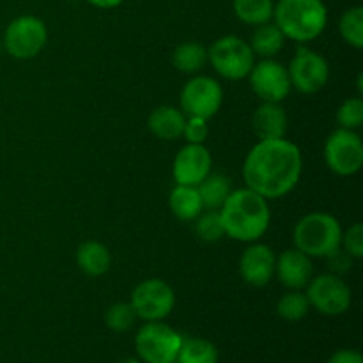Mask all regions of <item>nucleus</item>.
I'll use <instances>...</instances> for the list:
<instances>
[{
	"mask_svg": "<svg viewBox=\"0 0 363 363\" xmlns=\"http://www.w3.org/2000/svg\"><path fill=\"white\" fill-rule=\"evenodd\" d=\"M248 78L252 91L261 101L282 103L293 89L287 67L273 59H262L254 64Z\"/></svg>",
	"mask_w": 363,
	"mask_h": 363,
	"instance_id": "obj_13",
	"label": "nucleus"
},
{
	"mask_svg": "<svg viewBox=\"0 0 363 363\" xmlns=\"http://www.w3.org/2000/svg\"><path fill=\"white\" fill-rule=\"evenodd\" d=\"M275 273L280 282L291 291H301L311 282L314 266H312V257L305 255L298 248H289L284 250L277 257Z\"/></svg>",
	"mask_w": 363,
	"mask_h": 363,
	"instance_id": "obj_16",
	"label": "nucleus"
},
{
	"mask_svg": "<svg viewBox=\"0 0 363 363\" xmlns=\"http://www.w3.org/2000/svg\"><path fill=\"white\" fill-rule=\"evenodd\" d=\"M87 2L98 9H113V7L121 6L124 0H87Z\"/></svg>",
	"mask_w": 363,
	"mask_h": 363,
	"instance_id": "obj_34",
	"label": "nucleus"
},
{
	"mask_svg": "<svg viewBox=\"0 0 363 363\" xmlns=\"http://www.w3.org/2000/svg\"><path fill=\"white\" fill-rule=\"evenodd\" d=\"M325 162L333 174L342 177L354 176L363 165V144L354 130L339 128L325 144Z\"/></svg>",
	"mask_w": 363,
	"mask_h": 363,
	"instance_id": "obj_8",
	"label": "nucleus"
},
{
	"mask_svg": "<svg viewBox=\"0 0 363 363\" xmlns=\"http://www.w3.org/2000/svg\"><path fill=\"white\" fill-rule=\"evenodd\" d=\"M223 101V89L215 78L194 77L184 84L181 91V110L188 117L211 119L216 116Z\"/></svg>",
	"mask_w": 363,
	"mask_h": 363,
	"instance_id": "obj_11",
	"label": "nucleus"
},
{
	"mask_svg": "<svg viewBox=\"0 0 363 363\" xmlns=\"http://www.w3.org/2000/svg\"><path fill=\"white\" fill-rule=\"evenodd\" d=\"M254 52L245 39L223 35L208 50V60L213 69L225 80H243L254 67Z\"/></svg>",
	"mask_w": 363,
	"mask_h": 363,
	"instance_id": "obj_5",
	"label": "nucleus"
},
{
	"mask_svg": "<svg viewBox=\"0 0 363 363\" xmlns=\"http://www.w3.org/2000/svg\"><path fill=\"white\" fill-rule=\"evenodd\" d=\"M328 363H363V357L360 351L354 350H340L330 357Z\"/></svg>",
	"mask_w": 363,
	"mask_h": 363,
	"instance_id": "obj_33",
	"label": "nucleus"
},
{
	"mask_svg": "<svg viewBox=\"0 0 363 363\" xmlns=\"http://www.w3.org/2000/svg\"><path fill=\"white\" fill-rule=\"evenodd\" d=\"M277 255L268 245L254 243L248 245L240 259V273L245 284L252 287H264L272 282L275 275Z\"/></svg>",
	"mask_w": 363,
	"mask_h": 363,
	"instance_id": "obj_15",
	"label": "nucleus"
},
{
	"mask_svg": "<svg viewBox=\"0 0 363 363\" xmlns=\"http://www.w3.org/2000/svg\"><path fill=\"white\" fill-rule=\"evenodd\" d=\"M307 298L311 307L325 315H340L350 311L353 294L351 287L335 273H323L307 284Z\"/></svg>",
	"mask_w": 363,
	"mask_h": 363,
	"instance_id": "obj_10",
	"label": "nucleus"
},
{
	"mask_svg": "<svg viewBox=\"0 0 363 363\" xmlns=\"http://www.w3.org/2000/svg\"><path fill=\"white\" fill-rule=\"evenodd\" d=\"M183 337L162 321H149L135 337V350L144 363H176Z\"/></svg>",
	"mask_w": 363,
	"mask_h": 363,
	"instance_id": "obj_7",
	"label": "nucleus"
},
{
	"mask_svg": "<svg viewBox=\"0 0 363 363\" xmlns=\"http://www.w3.org/2000/svg\"><path fill=\"white\" fill-rule=\"evenodd\" d=\"M225 236L243 243L259 241L269 229L272 213L268 201L250 188L233 190L220 208Z\"/></svg>",
	"mask_w": 363,
	"mask_h": 363,
	"instance_id": "obj_2",
	"label": "nucleus"
},
{
	"mask_svg": "<svg viewBox=\"0 0 363 363\" xmlns=\"http://www.w3.org/2000/svg\"><path fill=\"white\" fill-rule=\"evenodd\" d=\"M77 264L85 275L101 277L112 266V254L99 241H84L77 250Z\"/></svg>",
	"mask_w": 363,
	"mask_h": 363,
	"instance_id": "obj_19",
	"label": "nucleus"
},
{
	"mask_svg": "<svg viewBox=\"0 0 363 363\" xmlns=\"http://www.w3.org/2000/svg\"><path fill=\"white\" fill-rule=\"evenodd\" d=\"M287 113L280 103L262 101L252 116V128L259 140H275L286 138L287 133Z\"/></svg>",
	"mask_w": 363,
	"mask_h": 363,
	"instance_id": "obj_17",
	"label": "nucleus"
},
{
	"mask_svg": "<svg viewBox=\"0 0 363 363\" xmlns=\"http://www.w3.org/2000/svg\"><path fill=\"white\" fill-rule=\"evenodd\" d=\"M340 247H344L346 254L353 259L363 257V225L353 223L346 233H342Z\"/></svg>",
	"mask_w": 363,
	"mask_h": 363,
	"instance_id": "obj_31",
	"label": "nucleus"
},
{
	"mask_svg": "<svg viewBox=\"0 0 363 363\" xmlns=\"http://www.w3.org/2000/svg\"><path fill=\"white\" fill-rule=\"evenodd\" d=\"M0 53H2V41H0Z\"/></svg>",
	"mask_w": 363,
	"mask_h": 363,
	"instance_id": "obj_37",
	"label": "nucleus"
},
{
	"mask_svg": "<svg viewBox=\"0 0 363 363\" xmlns=\"http://www.w3.org/2000/svg\"><path fill=\"white\" fill-rule=\"evenodd\" d=\"M195 220H197L195 222V230H197V236L202 241L215 243V241H220L225 236L222 218H220V211H216V209H209L204 215L201 213Z\"/></svg>",
	"mask_w": 363,
	"mask_h": 363,
	"instance_id": "obj_29",
	"label": "nucleus"
},
{
	"mask_svg": "<svg viewBox=\"0 0 363 363\" xmlns=\"http://www.w3.org/2000/svg\"><path fill=\"white\" fill-rule=\"evenodd\" d=\"M273 0H233V9L238 20L254 27L273 20Z\"/></svg>",
	"mask_w": 363,
	"mask_h": 363,
	"instance_id": "obj_24",
	"label": "nucleus"
},
{
	"mask_svg": "<svg viewBox=\"0 0 363 363\" xmlns=\"http://www.w3.org/2000/svg\"><path fill=\"white\" fill-rule=\"evenodd\" d=\"M211 152L204 144H186L174 158V181L184 186H199L211 174Z\"/></svg>",
	"mask_w": 363,
	"mask_h": 363,
	"instance_id": "obj_14",
	"label": "nucleus"
},
{
	"mask_svg": "<svg viewBox=\"0 0 363 363\" xmlns=\"http://www.w3.org/2000/svg\"><path fill=\"white\" fill-rule=\"evenodd\" d=\"M119 363H142V362L137 360V358H126V360H121Z\"/></svg>",
	"mask_w": 363,
	"mask_h": 363,
	"instance_id": "obj_36",
	"label": "nucleus"
},
{
	"mask_svg": "<svg viewBox=\"0 0 363 363\" xmlns=\"http://www.w3.org/2000/svg\"><path fill=\"white\" fill-rule=\"evenodd\" d=\"M169 206L172 215L183 222H191L204 209L197 186H184V184H176V188L170 191Z\"/></svg>",
	"mask_w": 363,
	"mask_h": 363,
	"instance_id": "obj_20",
	"label": "nucleus"
},
{
	"mask_svg": "<svg viewBox=\"0 0 363 363\" xmlns=\"http://www.w3.org/2000/svg\"><path fill=\"white\" fill-rule=\"evenodd\" d=\"M130 305L144 321H163L176 307V293L162 279L142 280L131 293Z\"/></svg>",
	"mask_w": 363,
	"mask_h": 363,
	"instance_id": "obj_9",
	"label": "nucleus"
},
{
	"mask_svg": "<svg viewBox=\"0 0 363 363\" xmlns=\"http://www.w3.org/2000/svg\"><path fill=\"white\" fill-rule=\"evenodd\" d=\"M303 170V158L296 144L287 138L259 140L243 163L247 188L266 201L286 197L296 188Z\"/></svg>",
	"mask_w": 363,
	"mask_h": 363,
	"instance_id": "obj_1",
	"label": "nucleus"
},
{
	"mask_svg": "<svg viewBox=\"0 0 363 363\" xmlns=\"http://www.w3.org/2000/svg\"><path fill=\"white\" fill-rule=\"evenodd\" d=\"M284 43H286V35L282 34V30L272 21H266V23L255 27L248 45H250L254 55H261L262 59H273L284 48Z\"/></svg>",
	"mask_w": 363,
	"mask_h": 363,
	"instance_id": "obj_21",
	"label": "nucleus"
},
{
	"mask_svg": "<svg viewBox=\"0 0 363 363\" xmlns=\"http://www.w3.org/2000/svg\"><path fill=\"white\" fill-rule=\"evenodd\" d=\"M308 311H311V303H308L307 294L301 291H289L277 303V314L287 323L301 321L308 314Z\"/></svg>",
	"mask_w": 363,
	"mask_h": 363,
	"instance_id": "obj_27",
	"label": "nucleus"
},
{
	"mask_svg": "<svg viewBox=\"0 0 363 363\" xmlns=\"http://www.w3.org/2000/svg\"><path fill=\"white\" fill-rule=\"evenodd\" d=\"M357 84H358V94H363V74L360 73L358 74V78H357Z\"/></svg>",
	"mask_w": 363,
	"mask_h": 363,
	"instance_id": "obj_35",
	"label": "nucleus"
},
{
	"mask_svg": "<svg viewBox=\"0 0 363 363\" xmlns=\"http://www.w3.org/2000/svg\"><path fill=\"white\" fill-rule=\"evenodd\" d=\"M208 119H202V117H188L183 130V137L186 138L188 144H204L208 140Z\"/></svg>",
	"mask_w": 363,
	"mask_h": 363,
	"instance_id": "obj_32",
	"label": "nucleus"
},
{
	"mask_svg": "<svg viewBox=\"0 0 363 363\" xmlns=\"http://www.w3.org/2000/svg\"><path fill=\"white\" fill-rule=\"evenodd\" d=\"M291 87L301 94H315L321 91L330 80V66L321 53L308 48H300L291 60L289 67Z\"/></svg>",
	"mask_w": 363,
	"mask_h": 363,
	"instance_id": "obj_12",
	"label": "nucleus"
},
{
	"mask_svg": "<svg viewBox=\"0 0 363 363\" xmlns=\"http://www.w3.org/2000/svg\"><path fill=\"white\" fill-rule=\"evenodd\" d=\"M342 233L340 222L330 213H308L294 225V248L308 257H330L340 250Z\"/></svg>",
	"mask_w": 363,
	"mask_h": 363,
	"instance_id": "obj_4",
	"label": "nucleus"
},
{
	"mask_svg": "<svg viewBox=\"0 0 363 363\" xmlns=\"http://www.w3.org/2000/svg\"><path fill=\"white\" fill-rule=\"evenodd\" d=\"M48 41V28L45 21L32 14L18 16L7 25L4 32L2 48L18 60L34 59L41 53Z\"/></svg>",
	"mask_w": 363,
	"mask_h": 363,
	"instance_id": "obj_6",
	"label": "nucleus"
},
{
	"mask_svg": "<svg viewBox=\"0 0 363 363\" xmlns=\"http://www.w3.org/2000/svg\"><path fill=\"white\" fill-rule=\"evenodd\" d=\"M199 194H201L202 206L208 209H220L227 197L233 191V184L230 179L223 174H209L204 181L197 186Z\"/></svg>",
	"mask_w": 363,
	"mask_h": 363,
	"instance_id": "obj_23",
	"label": "nucleus"
},
{
	"mask_svg": "<svg viewBox=\"0 0 363 363\" xmlns=\"http://www.w3.org/2000/svg\"><path fill=\"white\" fill-rule=\"evenodd\" d=\"M184 123H186V116L183 113V110L170 105H162L155 108L147 119V126L151 133L160 140L169 142L183 137Z\"/></svg>",
	"mask_w": 363,
	"mask_h": 363,
	"instance_id": "obj_18",
	"label": "nucleus"
},
{
	"mask_svg": "<svg viewBox=\"0 0 363 363\" xmlns=\"http://www.w3.org/2000/svg\"><path fill=\"white\" fill-rule=\"evenodd\" d=\"M208 62V50L201 43L188 41L176 46L172 53V64L177 71L186 74L199 73Z\"/></svg>",
	"mask_w": 363,
	"mask_h": 363,
	"instance_id": "obj_22",
	"label": "nucleus"
},
{
	"mask_svg": "<svg viewBox=\"0 0 363 363\" xmlns=\"http://www.w3.org/2000/svg\"><path fill=\"white\" fill-rule=\"evenodd\" d=\"M273 20L286 39L311 43L325 32L328 9L323 0H279L273 7Z\"/></svg>",
	"mask_w": 363,
	"mask_h": 363,
	"instance_id": "obj_3",
	"label": "nucleus"
},
{
	"mask_svg": "<svg viewBox=\"0 0 363 363\" xmlns=\"http://www.w3.org/2000/svg\"><path fill=\"white\" fill-rule=\"evenodd\" d=\"M135 321H137V314H135L133 307L124 301L110 305L108 311L105 312V325L116 333L128 332L135 325Z\"/></svg>",
	"mask_w": 363,
	"mask_h": 363,
	"instance_id": "obj_28",
	"label": "nucleus"
},
{
	"mask_svg": "<svg viewBox=\"0 0 363 363\" xmlns=\"http://www.w3.org/2000/svg\"><path fill=\"white\" fill-rule=\"evenodd\" d=\"M337 123L344 130H358L363 123V99L347 98L337 110Z\"/></svg>",
	"mask_w": 363,
	"mask_h": 363,
	"instance_id": "obj_30",
	"label": "nucleus"
},
{
	"mask_svg": "<svg viewBox=\"0 0 363 363\" xmlns=\"http://www.w3.org/2000/svg\"><path fill=\"white\" fill-rule=\"evenodd\" d=\"M339 32L344 41L353 48L363 46V7L354 6L344 11L339 20Z\"/></svg>",
	"mask_w": 363,
	"mask_h": 363,
	"instance_id": "obj_26",
	"label": "nucleus"
},
{
	"mask_svg": "<svg viewBox=\"0 0 363 363\" xmlns=\"http://www.w3.org/2000/svg\"><path fill=\"white\" fill-rule=\"evenodd\" d=\"M176 363H218V350L206 339H183Z\"/></svg>",
	"mask_w": 363,
	"mask_h": 363,
	"instance_id": "obj_25",
	"label": "nucleus"
}]
</instances>
